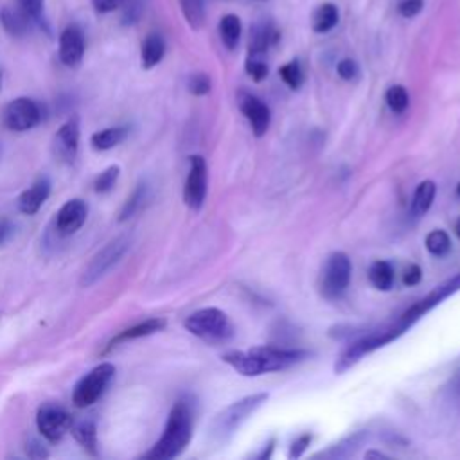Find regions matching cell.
Returning <instances> with one entry per match:
<instances>
[{
    "label": "cell",
    "mask_w": 460,
    "mask_h": 460,
    "mask_svg": "<svg viewBox=\"0 0 460 460\" xmlns=\"http://www.w3.org/2000/svg\"><path fill=\"white\" fill-rule=\"evenodd\" d=\"M268 401V394L266 392H259V394H252L246 395L239 401H234L232 404H228L225 410H221L212 424H210V437L217 442H226L237 429L239 426L257 410L261 408L264 402Z\"/></svg>",
    "instance_id": "3957f363"
},
{
    "label": "cell",
    "mask_w": 460,
    "mask_h": 460,
    "mask_svg": "<svg viewBox=\"0 0 460 460\" xmlns=\"http://www.w3.org/2000/svg\"><path fill=\"white\" fill-rule=\"evenodd\" d=\"M165 54V41L160 34L151 32L146 36V40L142 41V49H140V63L142 68L151 70L153 66H156Z\"/></svg>",
    "instance_id": "44dd1931"
},
{
    "label": "cell",
    "mask_w": 460,
    "mask_h": 460,
    "mask_svg": "<svg viewBox=\"0 0 460 460\" xmlns=\"http://www.w3.org/2000/svg\"><path fill=\"white\" fill-rule=\"evenodd\" d=\"M25 453L29 458H34V460H41V458H47L49 456V449L43 446V442H40L38 438H29L27 444H25Z\"/></svg>",
    "instance_id": "74e56055"
},
{
    "label": "cell",
    "mask_w": 460,
    "mask_h": 460,
    "mask_svg": "<svg viewBox=\"0 0 460 460\" xmlns=\"http://www.w3.org/2000/svg\"><path fill=\"white\" fill-rule=\"evenodd\" d=\"M279 75H280L282 81H284L289 88H293V90L300 88V84H302V81H304V74H302V68H300L298 61H289V63L282 65L280 70H279Z\"/></svg>",
    "instance_id": "1f68e13d"
},
{
    "label": "cell",
    "mask_w": 460,
    "mask_h": 460,
    "mask_svg": "<svg viewBox=\"0 0 460 460\" xmlns=\"http://www.w3.org/2000/svg\"><path fill=\"white\" fill-rule=\"evenodd\" d=\"M338 23V7L331 2H325L322 5L316 7V11L313 13V31L314 32H327L331 31L334 25Z\"/></svg>",
    "instance_id": "d4e9b609"
},
{
    "label": "cell",
    "mask_w": 460,
    "mask_h": 460,
    "mask_svg": "<svg viewBox=\"0 0 460 460\" xmlns=\"http://www.w3.org/2000/svg\"><path fill=\"white\" fill-rule=\"evenodd\" d=\"M84 56V34L77 25H66L59 34V59L65 66L75 68Z\"/></svg>",
    "instance_id": "5bb4252c"
},
{
    "label": "cell",
    "mask_w": 460,
    "mask_h": 460,
    "mask_svg": "<svg viewBox=\"0 0 460 460\" xmlns=\"http://www.w3.org/2000/svg\"><path fill=\"white\" fill-rule=\"evenodd\" d=\"M119 174H120V167L119 165H110V167H106L102 172H99L97 174V178L93 180V190L97 192V194H106V192H110L113 187H115V183H117V180H119Z\"/></svg>",
    "instance_id": "4dcf8cb0"
},
{
    "label": "cell",
    "mask_w": 460,
    "mask_h": 460,
    "mask_svg": "<svg viewBox=\"0 0 460 460\" xmlns=\"http://www.w3.org/2000/svg\"><path fill=\"white\" fill-rule=\"evenodd\" d=\"M52 183L47 176H40L31 187H27L20 196H18V210L27 216H34L47 198L50 196Z\"/></svg>",
    "instance_id": "9a60e30c"
},
{
    "label": "cell",
    "mask_w": 460,
    "mask_h": 460,
    "mask_svg": "<svg viewBox=\"0 0 460 460\" xmlns=\"http://www.w3.org/2000/svg\"><path fill=\"white\" fill-rule=\"evenodd\" d=\"M16 232V225L9 217H0V246H5Z\"/></svg>",
    "instance_id": "ab89813d"
},
{
    "label": "cell",
    "mask_w": 460,
    "mask_h": 460,
    "mask_svg": "<svg viewBox=\"0 0 460 460\" xmlns=\"http://www.w3.org/2000/svg\"><path fill=\"white\" fill-rule=\"evenodd\" d=\"M115 377V367L111 363H101L86 372L72 392V402L77 408H88L97 402Z\"/></svg>",
    "instance_id": "8992f818"
},
{
    "label": "cell",
    "mask_w": 460,
    "mask_h": 460,
    "mask_svg": "<svg viewBox=\"0 0 460 460\" xmlns=\"http://www.w3.org/2000/svg\"><path fill=\"white\" fill-rule=\"evenodd\" d=\"M367 438H368V431H365V429L350 433L345 438H341L340 442L332 444L329 449L320 451L314 456L316 458H347V456L354 455L359 449V446H363L367 442Z\"/></svg>",
    "instance_id": "ac0fdd59"
},
{
    "label": "cell",
    "mask_w": 460,
    "mask_h": 460,
    "mask_svg": "<svg viewBox=\"0 0 460 460\" xmlns=\"http://www.w3.org/2000/svg\"><path fill=\"white\" fill-rule=\"evenodd\" d=\"M311 352L302 349H279V347H253L248 350H232L223 356L234 370L243 376H261L266 372L286 370L293 365L302 363Z\"/></svg>",
    "instance_id": "6da1fadb"
},
{
    "label": "cell",
    "mask_w": 460,
    "mask_h": 460,
    "mask_svg": "<svg viewBox=\"0 0 460 460\" xmlns=\"http://www.w3.org/2000/svg\"><path fill=\"white\" fill-rule=\"evenodd\" d=\"M207 196V164L203 156H189V174L183 187V201L189 208L199 210Z\"/></svg>",
    "instance_id": "8fae6325"
},
{
    "label": "cell",
    "mask_w": 460,
    "mask_h": 460,
    "mask_svg": "<svg viewBox=\"0 0 460 460\" xmlns=\"http://www.w3.org/2000/svg\"><path fill=\"white\" fill-rule=\"evenodd\" d=\"M185 329L207 341H225L234 336V327L226 316L217 307H203L189 314L183 322Z\"/></svg>",
    "instance_id": "5b68a950"
},
{
    "label": "cell",
    "mask_w": 460,
    "mask_h": 460,
    "mask_svg": "<svg viewBox=\"0 0 460 460\" xmlns=\"http://www.w3.org/2000/svg\"><path fill=\"white\" fill-rule=\"evenodd\" d=\"M426 248L431 255L442 257L451 250V239L444 230H433L426 235Z\"/></svg>",
    "instance_id": "f1b7e54d"
},
{
    "label": "cell",
    "mask_w": 460,
    "mask_h": 460,
    "mask_svg": "<svg viewBox=\"0 0 460 460\" xmlns=\"http://www.w3.org/2000/svg\"><path fill=\"white\" fill-rule=\"evenodd\" d=\"M72 415L68 410L58 402H43L36 413L38 431L49 442H59L65 433L72 428Z\"/></svg>",
    "instance_id": "9c48e42d"
},
{
    "label": "cell",
    "mask_w": 460,
    "mask_h": 460,
    "mask_svg": "<svg viewBox=\"0 0 460 460\" xmlns=\"http://www.w3.org/2000/svg\"><path fill=\"white\" fill-rule=\"evenodd\" d=\"M181 13L192 29H199L205 22L203 0H180Z\"/></svg>",
    "instance_id": "83f0119b"
},
{
    "label": "cell",
    "mask_w": 460,
    "mask_h": 460,
    "mask_svg": "<svg viewBox=\"0 0 460 460\" xmlns=\"http://www.w3.org/2000/svg\"><path fill=\"white\" fill-rule=\"evenodd\" d=\"M131 246V239L128 235H117L111 241H108L86 264V268L81 273L79 284L83 288L93 286L97 280H101L104 275H108L126 255V252Z\"/></svg>",
    "instance_id": "277c9868"
},
{
    "label": "cell",
    "mask_w": 460,
    "mask_h": 460,
    "mask_svg": "<svg viewBox=\"0 0 460 460\" xmlns=\"http://www.w3.org/2000/svg\"><path fill=\"white\" fill-rule=\"evenodd\" d=\"M456 192H458V196H460V183H458V187H456Z\"/></svg>",
    "instance_id": "7dc6e473"
},
{
    "label": "cell",
    "mask_w": 460,
    "mask_h": 460,
    "mask_svg": "<svg viewBox=\"0 0 460 460\" xmlns=\"http://www.w3.org/2000/svg\"><path fill=\"white\" fill-rule=\"evenodd\" d=\"M350 273H352V264L349 255L343 252L331 253L325 261L323 273H322V284H320L322 295L329 300L340 298L349 288Z\"/></svg>",
    "instance_id": "ba28073f"
},
{
    "label": "cell",
    "mask_w": 460,
    "mask_h": 460,
    "mask_svg": "<svg viewBox=\"0 0 460 460\" xmlns=\"http://www.w3.org/2000/svg\"><path fill=\"white\" fill-rule=\"evenodd\" d=\"M219 36L223 45L234 50L241 38V20L235 14H225L219 20Z\"/></svg>",
    "instance_id": "4316f807"
},
{
    "label": "cell",
    "mask_w": 460,
    "mask_h": 460,
    "mask_svg": "<svg viewBox=\"0 0 460 460\" xmlns=\"http://www.w3.org/2000/svg\"><path fill=\"white\" fill-rule=\"evenodd\" d=\"M455 232H456V235L460 237V217H458V221H456V225H455Z\"/></svg>",
    "instance_id": "bcb514c9"
},
{
    "label": "cell",
    "mask_w": 460,
    "mask_h": 460,
    "mask_svg": "<svg viewBox=\"0 0 460 460\" xmlns=\"http://www.w3.org/2000/svg\"><path fill=\"white\" fill-rule=\"evenodd\" d=\"M187 88L192 95H205L210 92V77L203 72H196L189 77Z\"/></svg>",
    "instance_id": "836d02e7"
},
{
    "label": "cell",
    "mask_w": 460,
    "mask_h": 460,
    "mask_svg": "<svg viewBox=\"0 0 460 460\" xmlns=\"http://www.w3.org/2000/svg\"><path fill=\"white\" fill-rule=\"evenodd\" d=\"M79 137H81V128H79V119L72 117L61 128L54 133L52 138V153L58 162L61 164H74L77 151H79Z\"/></svg>",
    "instance_id": "7c38bea8"
},
{
    "label": "cell",
    "mask_w": 460,
    "mask_h": 460,
    "mask_svg": "<svg viewBox=\"0 0 460 460\" xmlns=\"http://www.w3.org/2000/svg\"><path fill=\"white\" fill-rule=\"evenodd\" d=\"M420 279H422V270L417 264H410L402 273V282L406 286H415L420 282Z\"/></svg>",
    "instance_id": "ee69618b"
},
{
    "label": "cell",
    "mask_w": 460,
    "mask_h": 460,
    "mask_svg": "<svg viewBox=\"0 0 460 460\" xmlns=\"http://www.w3.org/2000/svg\"><path fill=\"white\" fill-rule=\"evenodd\" d=\"M88 217V205L81 198H72L61 205L54 217V232L59 237H68L75 234Z\"/></svg>",
    "instance_id": "4fadbf2b"
},
{
    "label": "cell",
    "mask_w": 460,
    "mask_h": 460,
    "mask_svg": "<svg viewBox=\"0 0 460 460\" xmlns=\"http://www.w3.org/2000/svg\"><path fill=\"white\" fill-rule=\"evenodd\" d=\"M456 291H460V271L455 277H451L446 282H442L440 286H437L433 291H429L422 300L415 302L410 309H406L399 316V320L402 323H406L408 327H411L417 320H420L426 313H429L433 307L442 304L446 298H449Z\"/></svg>",
    "instance_id": "30bf717a"
},
{
    "label": "cell",
    "mask_w": 460,
    "mask_h": 460,
    "mask_svg": "<svg viewBox=\"0 0 460 460\" xmlns=\"http://www.w3.org/2000/svg\"><path fill=\"white\" fill-rule=\"evenodd\" d=\"M367 458H372V456H377V458H386V455L385 453H381V451H367V455H365Z\"/></svg>",
    "instance_id": "f6af8a7d"
},
{
    "label": "cell",
    "mask_w": 460,
    "mask_h": 460,
    "mask_svg": "<svg viewBox=\"0 0 460 460\" xmlns=\"http://www.w3.org/2000/svg\"><path fill=\"white\" fill-rule=\"evenodd\" d=\"M45 119V108L31 97H16L9 101L2 111V122L7 129L23 133L36 128Z\"/></svg>",
    "instance_id": "52a82bcc"
},
{
    "label": "cell",
    "mask_w": 460,
    "mask_h": 460,
    "mask_svg": "<svg viewBox=\"0 0 460 460\" xmlns=\"http://www.w3.org/2000/svg\"><path fill=\"white\" fill-rule=\"evenodd\" d=\"M167 325V322L164 318H147L140 323H135L124 331H120L117 336H113L106 347V352L111 350L113 347L120 345V343H126V341H131V340H137V338H144V336H151V334H156L160 332L164 327Z\"/></svg>",
    "instance_id": "e0dca14e"
},
{
    "label": "cell",
    "mask_w": 460,
    "mask_h": 460,
    "mask_svg": "<svg viewBox=\"0 0 460 460\" xmlns=\"http://www.w3.org/2000/svg\"><path fill=\"white\" fill-rule=\"evenodd\" d=\"M422 5H424V0H399L397 9H399L401 16H404V18H413L415 14L420 13Z\"/></svg>",
    "instance_id": "f35d334b"
},
{
    "label": "cell",
    "mask_w": 460,
    "mask_h": 460,
    "mask_svg": "<svg viewBox=\"0 0 460 460\" xmlns=\"http://www.w3.org/2000/svg\"><path fill=\"white\" fill-rule=\"evenodd\" d=\"M241 111L248 119L255 137H262L268 131L271 122V113H270V108L261 99L253 95H244L241 101Z\"/></svg>",
    "instance_id": "2e32d148"
},
{
    "label": "cell",
    "mask_w": 460,
    "mask_h": 460,
    "mask_svg": "<svg viewBox=\"0 0 460 460\" xmlns=\"http://www.w3.org/2000/svg\"><path fill=\"white\" fill-rule=\"evenodd\" d=\"M0 22H2L7 34L18 38V36H23L29 31L31 18L20 7L4 5L0 9Z\"/></svg>",
    "instance_id": "7402d4cb"
},
{
    "label": "cell",
    "mask_w": 460,
    "mask_h": 460,
    "mask_svg": "<svg viewBox=\"0 0 460 460\" xmlns=\"http://www.w3.org/2000/svg\"><path fill=\"white\" fill-rule=\"evenodd\" d=\"M435 192H437V187H435V183H433L431 180L420 181V183L417 185L415 192H413L411 205H410V214H411L413 217L424 216V214L429 210V207H431V203H433V199H435Z\"/></svg>",
    "instance_id": "603a6c76"
},
{
    "label": "cell",
    "mask_w": 460,
    "mask_h": 460,
    "mask_svg": "<svg viewBox=\"0 0 460 460\" xmlns=\"http://www.w3.org/2000/svg\"><path fill=\"white\" fill-rule=\"evenodd\" d=\"M385 101L388 104V108L394 111V113H402L408 104H410V97H408V92L404 86L401 84H394L386 90L385 93Z\"/></svg>",
    "instance_id": "f546056e"
},
{
    "label": "cell",
    "mask_w": 460,
    "mask_h": 460,
    "mask_svg": "<svg viewBox=\"0 0 460 460\" xmlns=\"http://www.w3.org/2000/svg\"><path fill=\"white\" fill-rule=\"evenodd\" d=\"M338 75L345 81H352L359 75V66L354 59H341L338 63Z\"/></svg>",
    "instance_id": "8d00e7d4"
},
{
    "label": "cell",
    "mask_w": 460,
    "mask_h": 460,
    "mask_svg": "<svg viewBox=\"0 0 460 460\" xmlns=\"http://www.w3.org/2000/svg\"><path fill=\"white\" fill-rule=\"evenodd\" d=\"M194 411L187 399H180L169 411L165 428L156 444L144 455L147 460H171L185 451L192 438Z\"/></svg>",
    "instance_id": "7a4b0ae2"
},
{
    "label": "cell",
    "mask_w": 460,
    "mask_h": 460,
    "mask_svg": "<svg viewBox=\"0 0 460 460\" xmlns=\"http://www.w3.org/2000/svg\"><path fill=\"white\" fill-rule=\"evenodd\" d=\"M122 23L124 25H131L135 23L138 18H140V13H142V7H140V2L138 0H128L124 5H122Z\"/></svg>",
    "instance_id": "d590c367"
},
{
    "label": "cell",
    "mask_w": 460,
    "mask_h": 460,
    "mask_svg": "<svg viewBox=\"0 0 460 460\" xmlns=\"http://www.w3.org/2000/svg\"><path fill=\"white\" fill-rule=\"evenodd\" d=\"M45 0H18V7L31 18V22L41 23Z\"/></svg>",
    "instance_id": "e575fe53"
},
{
    "label": "cell",
    "mask_w": 460,
    "mask_h": 460,
    "mask_svg": "<svg viewBox=\"0 0 460 460\" xmlns=\"http://www.w3.org/2000/svg\"><path fill=\"white\" fill-rule=\"evenodd\" d=\"M246 72L253 81H262L268 75V65L264 61V56L259 54H248L246 59Z\"/></svg>",
    "instance_id": "d6a6232c"
},
{
    "label": "cell",
    "mask_w": 460,
    "mask_h": 460,
    "mask_svg": "<svg viewBox=\"0 0 460 460\" xmlns=\"http://www.w3.org/2000/svg\"><path fill=\"white\" fill-rule=\"evenodd\" d=\"M446 394L449 401H453L455 404H460V370L449 379L446 386Z\"/></svg>",
    "instance_id": "7bdbcfd3"
},
{
    "label": "cell",
    "mask_w": 460,
    "mask_h": 460,
    "mask_svg": "<svg viewBox=\"0 0 460 460\" xmlns=\"http://www.w3.org/2000/svg\"><path fill=\"white\" fill-rule=\"evenodd\" d=\"M147 199H149V185H147V181H138L135 185L133 192L124 201V205H122V208L119 212V221H128L129 217L138 214L144 208Z\"/></svg>",
    "instance_id": "cb8c5ba5"
},
{
    "label": "cell",
    "mask_w": 460,
    "mask_h": 460,
    "mask_svg": "<svg viewBox=\"0 0 460 460\" xmlns=\"http://www.w3.org/2000/svg\"><path fill=\"white\" fill-rule=\"evenodd\" d=\"M128 135H129V126L128 124L110 126V128L95 131L90 137V144L95 151H108V149H113L115 146L122 144L128 138Z\"/></svg>",
    "instance_id": "ffe728a7"
},
{
    "label": "cell",
    "mask_w": 460,
    "mask_h": 460,
    "mask_svg": "<svg viewBox=\"0 0 460 460\" xmlns=\"http://www.w3.org/2000/svg\"><path fill=\"white\" fill-rule=\"evenodd\" d=\"M72 435L77 440V444L92 456L97 455L99 451V442H97V422L92 417L81 419L75 424L72 422Z\"/></svg>",
    "instance_id": "d6986e66"
},
{
    "label": "cell",
    "mask_w": 460,
    "mask_h": 460,
    "mask_svg": "<svg viewBox=\"0 0 460 460\" xmlns=\"http://www.w3.org/2000/svg\"><path fill=\"white\" fill-rule=\"evenodd\" d=\"M368 279L376 289L388 291L394 286V268L386 261H376L368 268Z\"/></svg>",
    "instance_id": "484cf974"
},
{
    "label": "cell",
    "mask_w": 460,
    "mask_h": 460,
    "mask_svg": "<svg viewBox=\"0 0 460 460\" xmlns=\"http://www.w3.org/2000/svg\"><path fill=\"white\" fill-rule=\"evenodd\" d=\"M126 2L128 0H92V5H93V9L97 13L104 14V13H111L115 9H119V7H122Z\"/></svg>",
    "instance_id": "b9f144b4"
},
{
    "label": "cell",
    "mask_w": 460,
    "mask_h": 460,
    "mask_svg": "<svg viewBox=\"0 0 460 460\" xmlns=\"http://www.w3.org/2000/svg\"><path fill=\"white\" fill-rule=\"evenodd\" d=\"M0 88H2V74H0Z\"/></svg>",
    "instance_id": "c3c4849f"
},
{
    "label": "cell",
    "mask_w": 460,
    "mask_h": 460,
    "mask_svg": "<svg viewBox=\"0 0 460 460\" xmlns=\"http://www.w3.org/2000/svg\"><path fill=\"white\" fill-rule=\"evenodd\" d=\"M311 435L309 433H304L300 435L293 444H291V449H289V458H298L302 456V453L307 449V446L311 444Z\"/></svg>",
    "instance_id": "60d3db41"
}]
</instances>
